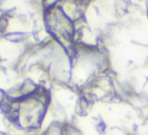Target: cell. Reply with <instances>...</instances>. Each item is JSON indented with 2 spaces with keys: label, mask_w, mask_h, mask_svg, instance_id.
<instances>
[{
  "label": "cell",
  "mask_w": 148,
  "mask_h": 135,
  "mask_svg": "<svg viewBox=\"0 0 148 135\" xmlns=\"http://www.w3.org/2000/svg\"><path fill=\"white\" fill-rule=\"evenodd\" d=\"M123 135H133L132 134H124Z\"/></svg>",
  "instance_id": "6da1fadb"
}]
</instances>
